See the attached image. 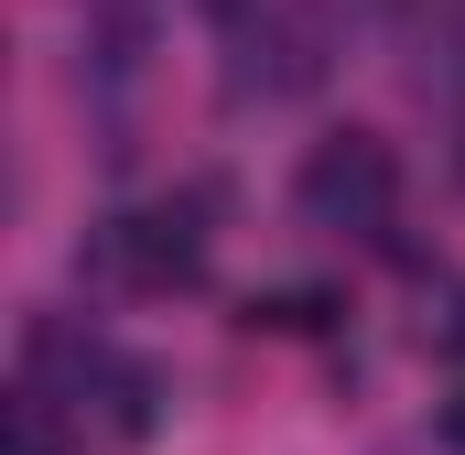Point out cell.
<instances>
[{"instance_id":"obj_3","label":"cell","mask_w":465,"mask_h":455,"mask_svg":"<svg viewBox=\"0 0 465 455\" xmlns=\"http://www.w3.org/2000/svg\"><path fill=\"white\" fill-rule=\"evenodd\" d=\"M314 76H325V11H260V22H249V66H238V87L292 98V87H314Z\"/></svg>"},{"instance_id":"obj_5","label":"cell","mask_w":465,"mask_h":455,"mask_svg":"<svg viewBox=\"0 0 465 455\" xmlns=\"http://www.w3.org/2000/svg\"><path fill=\"white\" fill-rule=\"evenodd\" d=\"M336 304L325 293H271V304H249V326H282V337H303V326H325Z\"/></svg>"},{"instance_id":"obj_6","label":"cell","mask_w":465,"mask_h":455,"mask_svg":"<svg viewBox=\"0 0 465 455\" xmlns=\"http://www.w3.org/2000/svg\"><path fill=\"white\" fill-rule=\"evenodd\" d=\"M422 347H444V358H465V293H444V304L422 315Z\"/></svg>"},{"instance_id":"obj_4","label":"cell","mask_w":465,"mask_h":455,"mask_svg":"<svg viewBox=\"0 0 465 455\" xmlns=\"http://www.w3.org/2000/svg\"><path fill=\"white\" fill-rule=\"evenodd\" d=\"M11 455H54V390H22L11 401Z\"/></svg>"},{"instance_id":"obj_7","label":"cell","mask_w":465,"mask_h":455,"mask_svg":"<svg viewBox=\"0 0 465 455\" xmlns=\"http://www.w3.org/2000/svg\"><path fill=\"white\" fill-rule=\"evenodd\" d=\"M444 445L465 455V390H455V401H444Z\"/></svg>"},{"instance_id":"obj_2","label":"cell","mask_w":465,"mask_h":455,"mask_svg":"<svg viewBox=\"0 0 465 455\" xmlns=\"http://www.w3.org/2000/svg\"><path fill=\"white\" fill-rule=\"evenodd\" d=\"M98 271L141 282V293L195 282V271H206V228H195V207H141V217H119L109 238H98Z\"/></svg>"},{"instance_id":"obj_1","label":"cell","mask_w":465,"mask_h":455,"mask_svg":"<svg viewBox=\"0 0 465 455\" xmlns=\"http://www.w3.org/2000/svg\"><path fill=\"white\" fill-rule=\"evenodd\" d=\"M292 196H303V217H314V228H390L401 163H390V141H379V130H325V141L303 152Z\"/></svg>"}]
</instances>
